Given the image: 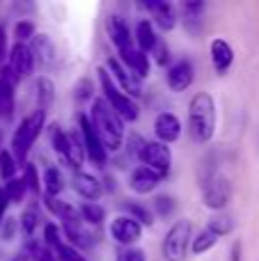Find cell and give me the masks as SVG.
<instances>
[{
	"instance_id": "cell-1",
	"label": "cell",
	"mask_w": 259,
	"mask_h": 261,
	"mask_svg": "<svg viewBox=\"0 0 259 261\" xmlns=\"http://www.w3.org/2000/svg\"><path fill=\"white\" fill-rule=\"evenodd\" d=\"M90 122L94 126L99 140L103 142L106 151H117L124 140V122L117 117L106 99H94L90 110Z\"/></svg>"
},
{
	"instance_id": "cell-10",
	"label": "cell",
	"mask_w": 259,
	"mask_h": 261,
	"mask_svg": "<svg viewBox=\"0 0 259 261\" xmlns=\"http://www.w3.org/2000/svg\"><path fill=\"white\" fill-rule=\"evenodd\" d=\"M9 69H12L14 73H16L18 78H28L32 73V69H35V58H32V50L30 46L25 44H14L12 50H9Z\"/></svg>"
},
{
	"instance_id": "cell-33",
	"label": "cell",
	"mask_w": 259,
	"mask_h": 261,
	"mask_svg": "<svg viewBox=\"0 0 259 261\" xmlns=\"http://www.w3.org/2000/svg\"><path fill=\"white\" fill-rule=\"evenodd\" d=\"M18 225H21L23 234L25 236H32L37 229V225H39V216H37V211H32V208H28V211H23L21 220H18Z\"/></svg>"
},
{
	"instance_id": "cell-35",
	"label": "cell",
	"mask_w": 259,
	"mask_h": 261,
	"mask_svg": "<svg viewBox=\"0 0 259 261\" xmlns=\"http://www.w3.org/2000/svg\"><path fill=\"white\" fill-rule=\"evenodd\" d=\"M174 206H177V204H174V199L170 197V195H159V197L154 199V208H156V213H159V216H170V213L174 211Z\"/></svg>"
},
{
	"instance_id": "cell-14",
	"label": "cell",
	"mask_w": 259,
	"mask_h": 261,
	"mask_svg": "<svg viewBox=\"0 0 259 261\" xmlns=\"http://www.w3.org/2000/svg\"><path fill=\"white\" fill-rule=\"evenodd\" d=\"M193 78H195V71H193V64L188 60H179L168 69V85L172 92L188 90L193 85Z\"/></svg>"
},
{
	"instance_id": "cell-19",
	"label": "cell",
	"mask_w": 259,
	"mask_h": 261,
	"mask_svg": "<svg viewBox=\"0 0 259 261\" xmlns=\"http://www.w3.org/2000/svg\"><path fill=\"white\" fill-rule=\"evenodd\" d=\"M122 62L126 69H131V73H136L138 78L149 76V55L142 53L140 48H126L122 50Z\"/></svg>"
},
{
	"instance_id": "cell-11",
	"label": "cell",
	"mask_w": 259,
	"mask_h": 261,
	"mask_svg": "<svg viewBox=\"0 0 259 261\" xmlns=\"http://www.w3.org/2000/svg\"><path fill=\"white\" fill-rule=\"evenodd\" d=\"M154 133L159 138V142H163V144L177 142L179 135H182V122L172 113H161L154 119Z\"/></svg>"
},
{
	"instance_id": "cell-29",
	"label": "cell",
	"mask_w": 259,
	"mask_h": 261,
	"mask_svg": "<svg viewBox=\"0 0 259 261\" xmlns=\"http://www.w3.org/2000/svg\"><path fill=\"white\" fill-rule=\"evenodd\" d=\"M48 140H50V147H53L60 156H67L69 140H67V133H64L58 124H50V126H48Z\"/></svg>"
},
{
	"instance_id": "cell-43",
	"label": "cell",
	"mask_w": 259,
	"mask_h": 261,
	"mask_svg": "<svg viewBox=\"0 0 259 261\" xmlns=\"http://www.w3.org/2000/svg\"><path fill=\"white\" fill-rule=\"evenodd\" d=\"M5 58H7V32L0 25V62H3Z\"/></svg>"
},
{
	"instance_id": "cell-4",
	"label": "cell",
	"mask_w": 259,
	"mask_h": 261,
	"mask_svg": "<svg viewBox=\"0 0 259 261\" xmlns=\"http://www.w3.org/2000/svg\"><path fill=\"white\" fill-rule=\"evenodd\" d=\"M99 78H101V87H103V94H106V101L110 103V108L117 113V117L122 119V122H136L138 119V103L131 99V96H126L124 92L117 90V85L113 83V78H110V73L106 71L103 67L99 69Z\"/></svg>"
},
{
	"instance_id": "cell-45",
	"label": "cell",
	"mask_w": 259,
	"mask_h": 261,
	"mask_svg": "<svg viewBox=\"0 0 259 261\" xmlns=\"http://www.w3.org/2000/svg\"><path fill=\"white\" fill-rule=\"evenodd\" d=\"M7 204H9L7 193H5V188H0V218L5 216V208H7Z\"/></svg>"
},
{
	"instance_id": "cell-8",
	"label": "cell",
	"mask_w": 259,
	"mask_h": 261,
	"mask_svg": "<svg viewBox=\"0 0 259 261\" xmlns=\"http://www.w3.org/2000/svg\"><path fill=\"white\" fill-rule=\"evenodd\" d=\"M78 119H81V135H83V144H85L87 158H90L94 165L103 167L106 161H108V151H106L103 142L99 140V135H96V130H94V126H92V122H90L87 115H81Z\"/></svg>"
},
{
	"instance_id": "cell-42",
	"label": "cell",
	"mask_w": 259,
	"mask_h": 261,
	"mask_svg": "<svg viewBox=\"0 0 259 261\" xmlns=\"http://www.w3.org/2000/svg\"><path fill=\"white\" fill-rule=\"evenodd\" d=\"M154 53H156V62H159L161 67H165V62L170 60V55H168V46H165L163 41H159V44L154 46Z\"/></svg>"
},
{
	"instance_id": "cell-23",
	"label": "cell",
	"mask_w": 259,
	"mask_h": 261,
	"mask_svg": "<svg viewBox=\"0 0 259 261\" xmlns=\"http://www.w3.org/2000/svg\"><path fill=\"white\" fill-rule=\"evenodd\" d=\"M64 234H67V239L71 241L73 248H90V245H92L90 234L83 229L81 220H69V222H64Z\"/></svg>"
},
{
	"instance_id": "cell-34",
	"label": "cell",
	"mask_w": 259,
	"mask_h": 261,
	"mask_svg": "<svg viewBox=\"0 0 259 261\" xmlns=\"http://www.w3.org/2000/svg\"><path fill=\"white\" fill-rule=\"evenodd\" d=\"M14 37L18 39V44H23L25 39H35V23L32 21H18L14 25Z\"/></svg>"
},
{
	"instance_id": "cell-36",
	"label": "cell",
	"mask_w": 259,
	"mask_h": 261,
	"mask_svg": "<svg viewBox=\"0 0 259 261\" xmlns=\"http://www.w3.org/2000/svg\"><path fill=\"white\" fill-rule=\"evenodd\" d=\"M55 254H58L60 261H87L85 257H81V252H78L73 245H67V243L60 245V248L55 250Z\"/></svg>"
},
{
	"instance_id": "cell-6",
	"label": "cell",
	"mask_w": 259,
	"mask_h": 261,
	"mask_svg": "<svg viewBox=\"0 0 259 261\" xmlns=\"http://www.w3.org/2000/svg\"><path fill=\"white\" fill-rule=\"evenodd\" d=\"M138 161L163 179V176H168L170 167H172V153H170L168 144L163 142H145L140 153H138Z\"/></svg>"
},
{
	"instance_id": "cell-5",
	"label": "cell",
	"mask_w": 259,
	"mask_h": 261,
	"mask_svg": "<svg viewBox=\"0 0 259 261\" xmlns=\"http://www.w3.org/2000/svg\"><path fill=\"white\" fill-rule=\"evenodd\" d=\"M188 241H191V222L177 220L168 229L163 241V259L165 261H184L186 259Z\"/></svg>"
},
{
	"instance_id": "cell-40",
	"label": "cell",
	"mask_w": 259,
	"mask_h": 261,
	"mask_svg": "<svg viewBox=\"0 0 259 261\" xmlns=\"http://www.w3.org/2000/svg\"><path fill=\"white\" fill-rule=\"evenodd\" d=\"M73 92H76V99H78V101H87V99H92V83L87 81V78H83V81L78 83V87H76Z\"/></svg>"
},
{
	"instance_id": "cell-28",
	"label": "cell",
	"mask_w": 259,
	"mask_h": 261,
	"mask_svg": "<svg viewBox=\"0 0 259 261\" xmlns=\"http://www.w3.org/2000/svg\"><path fill=\"white\" fill-rule=\"evenodd\" d=\"M81 216L85 222H90V225H101V222L106 220V211L103 206H99L96 202H85L81 206Z\"/></svg>"
},
{
	"instance_id": "cell-32",
	"label": "cell",
	"mask_w": 259,
	"mask_h": 261,
	"mask_svg": "<svg viewBox=\"0 0 259 261\" xmlns=\"http://www.w3.org/2000/svg\"><path fill=\"white\" fill-rule=\"evenodd\" d=\"M126 213L128 218H133V220L138 222V225H154V220H151V213L147 211L145 206H140V204H126Z\"/></svg>"
},
{
	"instance_id": "cell-27",
	"label": "cell",
	"mask_w": 259,
	"mask_h": 261,
	"mask_svg": "<svg viewBox=\"0 0 259 261\" xmlns=\"http://www.w3.org/2000/svg\"><path fill=\"white\" fill-rule=\"evenodd\" d=\"M53 96H55L53 83H50L48 78H39V81H37V101H39V110L46 113V108L53 103Z\"/></svg>"
},
{
	"instance_id": "cell-12",
	"label": "cell",
	"mask_w": 259,
	"mask_h": 261,
	"mask_svg": "<svg viewBox=\"0 0 259 261\" xmlns=\"http://www.w3.org/2000/svg\"><path fill=\"white\" fill-rule=\"evenodd\" d=\"M106 32H108L110 41L115 44V48H117L119 53H122V50H126V48H133V46H131V41H133L131 30H128V25L124 23L122 16L113 14V16L106 18Z\"/></svg>"
},
{
	"instance_id": "cell-22",
	"label": "cell",
	"mask_w": 259,
	"mask_h": 261,
	"mask_svg": "<svg viewBox=\"0 0 259 261\" xmlns=\"http://www.w3.org/2000/svg\"><path fill=\"white\" fill-rule=\"evenodd\" d=\"M136 41H138V48H140L142 53H151L154 46L159 44L156 32H154V25H151L149 21H140L136 25Z\"/></svg>"
},
{
	"instance_id": "cell-38",
	"label": "cell",
	"mask_w": 259,
	"mask_h": 261,
	"mask_svg": "<svg viewBox=\"0 0 259 261\" xmlns=\"http://www.w3.org/2000/svg\"><path fill=\"white\" fill-rule=\"evenodd\" d=\"M115 261H147V254H145V250H140V248H126L117 254Z\"/></svg>"
},
{
	"instance_id": "cell-9",
	"label": "cell",
	"mask_w": 259,
	"mask_h": 261,
	"mask_svg": "<svg viewBox=\"0 0 259 261\" xmlns=\"http://www.w3.org/2000/svg\"><path fill=\"white\" fill-rule=\"evenodd\" d=\"M110 236L122 245H133L142 239V225L128 216H119L110 222Z\"/></svg>"
},
{
	"instance_id": "cell-44",
	"label": "cell",
	"mask_w": 259,
	"mask_h": 261,
	"mask_svg": "<svg viewBox=\"0 0 259 261\" xmlns=\"http://www.w3.org/2000/svg\"><path fill=\"white\" fill-rule=\"evenodd\" d=\"M229 261H243V245L241 241H237V243L232 245V259Z\"/></svg>"
},
{
	"instance_id": "cell-37",
	"label": "cell",
	"mask_w": 259,
	"mask_h": 261,
	"mask_svg": "<svg viewBox=\"0 0 259 261\" xmlns=\"http://www.w3.org/2000/svg\"><path fill=\"white\" fill-rule=\"evenodd\" d=\"M23 181H25L28 190H32V193H37V190H39V174H37V167L30 165V163L25 165V174H23Z\"/></svg>"
},
{
	"instance_id": "cell-26",
	"label": "cell",
	"mask_w": 259,
	"mask_h": 261,
	"mask_svg": "<svg viewBox=\"0 0 259 261\" xmlns=\"http://www.w3.org/2000/svg\"><path fill=\"white\" fill-rule=\"evenodd\" d=\"M16 170H18V161L14 158V153L3 149L0 151V179H5V181L16 179Z\"/></svg>"
},
{
	"instance_id": "cell-24",
	"label": "cell",
	"mask_w": 259,
	"mask_h": 261,
	"mask_svg": "<svg viewBox=\"0 0 259 261\" xmlns=\"http://www.w3.org/2000/svg\"><path fill=\"white\" fill-rule=\"evenodd\" d=\"M44 186H46L48 197H55V195H60L64 190V174L58 167H48L44 174Z\"/></svg>"
},
{
	"instance_id": "cell-2",
	"label": "cell",
	"mask_w": 259,
	"mask_h": 261,
	"mask_svg": "<svg viewBox=\"0 0 259 261\" xmlns=\"http://www.w3.org/2000/svg\"><path fill=\"white\" fill-rule=\"evenodd\" d=\"M188 130L195 142L204 144L216 133V103L209 92H197L188 103Z\"/></svg>"
},
{
	"instance_id": "cell-7",
	"label": "cell",
	"mask_w": 259,
	"mask_h": 261,
	"mask_svg": "<svg viewBox=\"0 0 259 261\" xmlns=\"http://www.w3.org/2000/svg\"><path fill=\"white\" fill-rule=\"evenodd\" d=\"M232 199V184L227 176L216 174L209 184L204 186V206L211 211H223Z\"/></svg>"
},
{
	"instance_id": "cell-47",
	"label": "cell",
	"mask_w": 259,
	"mask_h": 261,
	"mask_svg": "<svg viewBox=\"0 0 259 261\" xmlns=\"http://www.w3.org/2000/svg\"><path fill=\"white\" fill-rule=\"evenodd\" d=\"M48 261H55V257H53V259H48Z\"/></svg>"
},
{
	"instance_id": "cell-46",
	"label": "cell",
	"mask_w": 259,
	"mask_h": 261,
	"mask_svg": "<svg viewBox=\"0 0 259 261\" xmlns=\"http://www.w3.org/2000/svg\"><path fill=\"white\" fill-rule=\"evenodd\" d=\"M14 261H30V259H28V257H25V254H21V257H16V259H14Z\"/></svg>"
},
{
	"instance_id": "cell-30",
	"label": "cell",
	"mask_w": 259,
	"mask_h": 261,
	"mask_svg": "<svg viewBox=\"0 0 259 261\" xmlns=\"http://www.w3.org/2000/svg\"><path fill=\"white\" fill-rule=\"evenodd\" d=\"M216 241H218V236L216 234H211L209 229H204V231H200L197 234V239L193 241V252L195 254H204L206 250H211L216 245Z\"/></svg>"
},
{
	"instance_id": "cell-31",
	"label": "cell",
	"mask_w": 259,
	"mask_h": 261,
	"mask_svg": "<svg viewBox=\"0 0 259 261\" xmlns=\"http://www.w3.org/2000/svg\"><path fill=\"white\" fill-rule=\"evenodd\" d=\"M25 190H28V186H25V181H23V176L5 184V193H7L9 202H21V199L25 197Z\"/></svg>"
},
{
	"instance_id": "cell-39",
	"label": "cell",
	"mask_w": 259,
	"mask_h": 261,
	"mask_svg": "<svg viewBox=\"0 0 259 261\" xmlns=\"http://www.w3.org/2000/svg\"><path fill=\"white\" fill-rule=\"evenodd\" d=\"M44 239H46V245L58 250L62 245V239H60V229L55 225H46L44 227Z\"/></svg>"
},
{
	"instance_id": "cell-15",
	"label": "cell",
	"mask_w": 259,
	"mask_h": 261,
	"mask_svg": "<svg viewBox=\"0 0 259 261\" xmlns=\"http://www.w3.org/2000/svg\"><path fill=\"white\" fill-rule=\"evenodd\" d=\"M32 58H35V64L41 69H48L55 64V58H58V50H55V44L50 41L48 35H37L32 39Z\"/></svg>"
},
{
	"instance_id": "cell-21",
	"label": "cell",
	"mask_w": 259,
	"mask_h": 261,
	"mask_svg": "<svg viewBox=\"0 0 259 261\" xmlns=\"http://www.w3.org/2000/svg\"><path fill=\"white\" fill-rule=\"evenodd\" d=\"M67 140H69V144H67V163L71 167H81L83 165V161H85V144H83V135L81 133H67Z\"/></svg>"
},
{
	"instance_id": "cell-17",
	"label": "cell",
	"mask_w": 259,
	"mask_h": 261,
	"mask_svg": "<svg viewBox=\"0 0 259 261\" xmlns=\"http://www.w3.org/2000/svg\"><path fill=\"white\" fill-rule=\"evenodd\" d=\"M159 181H161V176L156 174V172H151L149 167L140 165V167H136V170L131 172V181H128V186H131L133 193L147 195V193H151V190L159 186Z\"/></svg>"
},
{
	"instance_id": "cell-3",
	"label": "cell",
	"mask_w": 259,
	"mask_h": 261,
	"mask_svg": "<svg viewBox=\"0 0 259 261\" xmlns=\"http://www.w3.org/2000/svg\"><path fill=\"white\" fill-rule=\"evenodd\" d=\"M44 119H46V113H44V110H35L30 117L23 119V122L18 124V128L14 130L12 153H14V158H16L18 163L25 161V156H28V151H30V147L35 144V140L39 138L41 128H44Z\"/></svg>"
},
{
	"instance_id": "cell-18",
	"label": "cell",
	"mask_w": 259,
	"mask_h": 261,
	"mask_svg": "<svg viewBox=\"0 0 259 261\" xmlns=\"http://www.w3.org/2000/svg\"><path fill=\"white\" fill-rule=\"evenodd\" d=\"M211 62H214V69L218 73H225L234 62L232 46H229L225 39H220V37H216V39L211 41Z\"/></svg>"
},
{
	"instance_id": "cell-48",
	"label": "cell",
	"mask_w": 259,
	"mask_h": 261,
	"mask_svg": "<svg viewBox=\"0 0 259 261\" xmlns=\"http://www.w3.org/2000/svg\"><path fill=\"white\" fill-rule=\"evenodd\" d=\"M0 138H3V135H0Z\"/></svg>"
},
{
	"instance_id": "cell-20",
	"label": "cell",
	"mask_w": 259,
	"mask_h": 261,
	"mask_svg": "<svg viewBox=\"0 0 259 261\" xmlns=\"http://www.w3.org/2000/svg\"><path fill=\"white\" fill-rule=\"evenodd\" d=\"M145 7L154 14V18H156L161 30H172V28L177 25V14H174V9L170 3H147Z\"/></svg>"
},
{
	"instance_id": "cell-16",
	"label": "cell",
	"mask_w": 259,
	"mask_h": 261,
	"mask_svg": "<svg viewBox=\"0 0 259 261\" xmlns=\"http://www.w3.org/2000/svg\"><path fill=\"white\" fill-rule=\"evenodd\" d=\"M71 184H73V190H76L83 199H87V202H96V199L101 197V193H103L101 181L92 174H85V172H76Z\"/></svg>"
},
{
	"instance_id": "cell-41",
	"label": "cell",
	"mask_w": 259,
	"mask_h": 261,
	"mask_svg": "<svg viewBox=\"0 0 259 261\" xmlns=\"http://www.w3.org/2000/svg\"><path fill=\"white\" fill-rule=\"evenodd\" d=\"M16 227H18V222L14 220V218H7V220H5V225H3V231H0V234H3V239L5 241H12L14 234H16Z\"/></svg>"
},
{
	"instance_id": "cell-25",
	"label": "cell",
	"mask_w": 259,
	"mask_h": 261,
	"mask_svg": "<svg viewBox=\"0 0 259 261\" xmlns=\"http://www.w3.org/2000/svg\"><path fill=\"white\" fill-rule=\"evenodd\" d=\"M206 229H209L211 234H216V236L220 239V236L232 234V229H234V220H232V216H227V213H218V216H214V218L209 220Z\"/></svg>"
},
{
	"instance_id": "cell-13",
	"label": "cell",
	"mask_w": 259,
	"mask_h": 261,
	"mask_svg": "<svg viewBox=\"0 0 259 261\" xmlns=\"http://www.w3.org/2000/svg\"><path fill=\"white\" fill-rule=\"evenodd\" d=\"M108 69L113 71L115 81L122 85V90L126 92V96H140L142 94V85H140V78L136 73H131L126 67H124L119 60H108Z\"/></svg>"
}]
</instances>
